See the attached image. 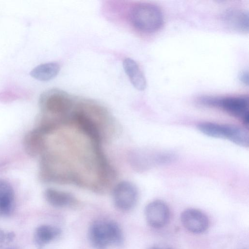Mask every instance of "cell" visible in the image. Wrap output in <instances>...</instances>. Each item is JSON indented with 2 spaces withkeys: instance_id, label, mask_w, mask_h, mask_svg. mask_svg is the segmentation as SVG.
I'll return each mask as SVG.
<instances>
[{
  "instance_id": "obj_14",
  "label": "cell",
  "mask_w": 249,
  "mask_h": 249,
  "mask_svg": "<svg viewBox=\"0 0 249 249\" xmlns=\"http://www.w3.org/2000/svg\"><path fill=\"white\" fill-rule=\"evenodd\" d=\"M44 196L50 205L57 208L71 207L76 203L75 198L70 193L53 188L47 189Z\"/></svg>"
},
{
  "instance_id": "obj_6",
  "label": "cell",
  "mask_w": 249,
  "mask_h": 249,
  "mask_svg": "<svg viewBox=\"0 0 249 249\" xmlns=\"http://www.w3.org/2000/svg\"><path fill=\"white\" fill-rule=\"evenodd\" d=\"M42 156L40 173L43 180L58 183H79L76 176L67 169L65 163L56 156L45 153Z\"/></svg>"
},
{
  "instance_id": "obj_20",
  "label": "cell",
  "mask_w": 249,
  "mask_h": 249,
  "mask_svg": "<svg viewBox=\"0 0 249 249\" xmlns=\"http://www.w3.org/2000/svg\"></svg>"
},
{
  "instance_id": "obj_3",
  "label": "cell",
  "mask_w": 249,
  "mask_h": 249,
  "mask_svg": "<svg viewBox=\"0 0 249 249\" xmlns=\"http://www.w3.org/2000/svg\"><path fill=\"white\" fill-rule=\"evenodd\" d=\"M197 101L201 105L220 109L240 120L246 126L249 125V97L247 95L202 96L199 97Z\"/></svg>"
},
{
  "instance_id": "obj_1",
  "label": "cell",
  "mask_w": 249,
  "mask_h": 249,
  "mask_svg": "<svg viewBox=\"0 0 249 249\" xmlns=\"http://www.w3.org/2000/svg\"><path fill=\"white\" fill-rule=\"evenodd\" d=\"M42 113L56 118L63 124L70 122L75 103L65 91L53 89L43 92L39 99Z\"/></svg>"
},
{
  "instance_id": "obj_13",
  "label": "cell",
  "mask_w": 249,
  "mask_h": 249,
  "mask_svg": "<svg viewBox=\"0 0 249 249\" xmlns=\"http://www.w3.org/2000/svg\"><path fill=\"white\" fill-rule=\"evenodd\" d=\"M123 63L124 71L132 85L139 90H144L146 80L137 63L130 58H125Z\"/></svg>"
},
{
  "instance_id": "obj_15",
  "label": "cell",
  "mask_w": 249,
  "mask_h": 249,
  "mask_svg": "<svg viewBox=\"0 0 249 249\" xmlns=\"http://www.w3.org/2000/svg\"><path fill=\"white\" fill-rule=\"evenodd\" d=\"M60 70V65L58 63L51 62L37 66L31 71L30 74L38 80L47 81L54 78Z\"/></svg>"
},
{
  "instance_id": "obj_11",
  "label": "cell",
  "mask_w": 249,
  "mask_h": 249,
  "mask_svg": "<svg viewBox=\"0 0 249 249\" xmlns=\"http://www.w3.org/2000/svg\"><path fill=\"white\" fill-rule=\"evenodd\" d=\"M222 19L228 27L233 30L242 33L249 31V14L245 10L229 9L223 14Z\"/></svg>"
},
{
  "instance_id": "obj_5",
  "label": "cell",
  "mask_w": 249,
  "mask_h": 249,
  "mask_svg": "<svg viewBox=\"0 0 249 249\" xmlns=\"http://www.w3.org/2000/svg\"><path fill=\"white\" fill-rule=\"evenodd\" d=\"M197 127L201 133L208 136L227 139L240 146H249V133L245 127L235 124L208 122L199 123Z\"/></svg>"
},
{
  "instance_id": "obj_19",
  "label": "cell",
  "mask_w": 249,
  "mask_h": 249,
  "mask_svg": "<svg viewBox=\"0 0 249 249\" xmlns=\"http://www.w3.org/2000/svg\"><path fill=\"white\" fill-rule=\"evenodd\" d=\"M148 249H172L170 248H161L159 247L154 246Z\"/></svg>"
},
{
  "instance_id": "obj_17",
  "label": "cell",
  "mask_w": 249,
  "mask_h": 249,
  "mask_svg": "<svg viewBox=\"0 0 249 249\" xmlns=\"http://www.w3.org/2000/svg\"><path fill=\"white\" fill-rule=\"evenodd\" d=\"M60 233V230L56 227L48 225H41L36 229V241L41 248L45 245L55 239Z\"/></svg>"
},
{
  "instance_id": "obj_7",
  "label": "cell",
  "mask_w": 249,
  "mask_h": 249,
  "mask_svg": "<svg viewBox=\"0 0 249 249\" xmlns=\"http://www.w3.org/2000/svg\"><path fill=\"white\" fill-rule=\"evenodd\" d=\"M129 158L134 169L142 171L153 166L170 162L174 156L164 152L138 150L131 153Z\"/></svg>"
},
{
  "instance_id": "obj_18",
  "label": "cell",
  "mask_w": 249,
  "mask_h": 249,
  "mask_svg": "<svg viewBox=\"0 0 249 249\" xmlns=\"http://www.w3.org/2000/svg\"><path fill=\"white\" fill-rule=\"evenodd\" d=\"M240 81L244 84L249 85V73L248 71L241 72L239 75Z\"/></svg>"
},
{
  "instance_id": "obj_4",
  "label": "cell",
  "mask_w": 249,
  "mask_h": 249,
  "mask_svg": "<svg viewBox=\"0 0 249 249\" xmlns=\"http://www.w3.org/2000/svg\"><path fill=\"white\" fill-rule=\"evenodd\" d=\"M89 237L95 249H106L111 245L118 246L123 241V234L115 221L99 219L93 222L89 230Z\"/></svg>"
},
{
  "instance_id": "obj_10",
  "label": "cell",
  "mask_w": 249,
  "mask_h": 249,
  "mask_svg": "<svg viewBox=\"0 0 249 249\" xmlns=\"http://www.w3.org/2000/svg\"><path fill=\"white\" fill-rule=\"evenodd\" d=\"M180 221L187 231L195 234L205 232L209 226V220L207 215L195 208L184 210L180 214Z\"/></svg>"
},
{
  "instance_id": "obj_16",
  "label": "cell",
  "mask_w": 249,
  "mask_h": 249,
  "mask_svg": "<svg viewBox=\"0 0 249 249\" xmlns=\"http://www.w3.org/2000/svg\"><path fill=\"white\" fill-rule=\"evenodd\" d=\"M14 196L11 184L5 180L0 179V213H10L14 205Z\"/></svg>"
},
{
  "instance_id": "obj_9",
  "label": "cell",
  "mask_w": 249,
  "mask_h": 249,
  "mask_svg": "<svg viewBox=\"0 0 249 249\" xmlns=\"http://www.w3.org/2000/svg\"><path fill=\"white\" fill-rule=\"evenodd\" d=\"M144 214L148 224L155 229L166 226L170 218V211L167 204L161 200H155L145 207Z\"/></svg>"
},
{
  "instance_id": "obj_8",
  "label": "cell",
  "mask_w": 249,
  "mask_h": 249,
  "mask_svg": "<svg viewBox=\"0 0 249 249\" xmlns=\"http://www.w3.org/2000/svg\"><path fill=\"white\" fill-rule=\"evenodd\" d=\"M112 196L114 205L117 209L127 211L136 205L138 198V192L133 183L127 181H122L114 187Z\"/></svg>"
},
{
  "instance_id": "obj_12",
  "label": "cell",
  "mask_w": 249,
  "mask_h": 249,
  "mask_svg": "<svg viewBox=\"0 0 249 249\" xmlns=\"http://www.w3.org/2000/svg\"><path fill=\"white\" fill-rule=\"evenodd\" d=\"M44 135L36 128L28 132L25 135L23 145L28 155L36 157L44 153L46 149Z\"/></svg>"
},
{
  "instance_id": "obj_2",
  "label": "cell",
  "mask_w": 249,
  "mask_h": 249,
  "mask_svg": "<svg viewBox=\"0 0 249 249\" xmlns=\"http://www.w3.org/2000/svg\"><path fill=\"white\" fill-rule=\"evenodd\" d=\"M128 16L132 26L145 33L158 31L164 22L161 10L157 5L147 2H139L133 5L129 10Z\"/></svg>"
}]
</instances>
